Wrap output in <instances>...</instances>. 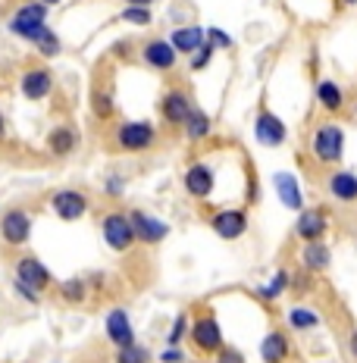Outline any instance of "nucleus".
I'll return each instance as SVG.
<instances>
[{
    "label": "nucleus",
    "instance_id": "31",
    "mask_svg": "<svg viewBox=\"0 0 357 363\" xmlns=\"http://www.w3.org/2000/svg\"><path fill=\"white\" fill-rule=\"evenodd\" d=\"M185 329H188V320H185V316H176V323H172V332H170V345H172V347H176V345L182 342Z\"/></svg>",
    "mask_w": 357,
    "mask_h": 363
},
{
    "label": "nucleus",
    "instance_id": "29",
    "mask_svg": "<svg viewBox=\"0 0 357 363\" xmlns=\"http://www.w3.org/2000/svg\"><path fill=\"white\" fill-rule=\"evenodd\" d=\"M119 19L132 22V26H148V22H150V10H148V6H128V10L119 13Z\"/></svg>",
    "mask_w": 357,
    "mask_h": 363
},
{
    "label": "nucleus",
    "instance_id": "21",
    "mask_svg": "<svg viewBox=\"0 0 357 363\" xmlns=\"http://www.w3.org/2000/svg\"><path fill=\"white\" fill-rule=\"evenodd\" d=\"M260 357L263 363H282L288 357V342L282 332H270L267 338L260 342Z\"/></svg>",
    "mask_w": 357,
    "mask_h": 363
},
{
    "label": "nucleus",
    "instance_id": "36",
    "mask_svg": "<svg viewBox=\"0 0 357 363\" xmlns=\"http://www.w3.org/2000/svg\"><path fill=\"white\" fill-rule=\"evenodd\" d=\"M160 360H163V363H182V351L170 345V347H166V351L160 354Z\"/></svg>",
    "mask_w": 357,
    "mask_h": 363
},
{
    "label": "nucleus",
    "instance_id": "22",
    "mask_svg": "<svg viewBox=\"0 0 357 363\" xmlns=\"http://www.w3.org/2000/svg\"><path fill=\"white\" fill-rule=\"evenodd\" d=\"M317 101H320V107H323V110L339 113V110H341V104H345V94H341V88L336 85V82L323 79L320 85H317Z\"/></svg>",
    "mask_w": 357,
    "mask_h": 363
},
{
    "label": "nucleus",
    "instance_id": "12",
    "mask_svg": "<svg viewBox=\"0 0 357 363\" xmlns=\"http://www.w3.org/2000/svg\"><path fill=\"white\" fill-rule=\"evenodd\" d=\"M326 225H329V219H326L323 210H301L295 232H298V238H304V241H320Z\"/></svg>",
    "mask_w": 357,
    "mask_h": 363
},
{
    "label": "nucleus",
    "instance_id": "41",
    "mask_svg": "<svg viewBox=\"0 0 357 363\" xmlns=\"http://www.w3.org/2000/svg\"><path fill=\"white\" fill-rule=\"evenodd\" d=\"M0 138H4V116H0Z\"/></svg>",
    "mask_w": 357,
    "mask_h": 363
},
{
    "label": "nucleus",
    "instance_id": "39",
    "mask_svg": "<svg viewBox=\"0 0 357 363\" xmlns=\"http://www.w3.org/2000/svg\"><path fill=\"white\" fill-rule=\"evenodd\" d=\"M348 347H351V354H354V360H357V329L351 332V342H348Z\"/></svg>",
    "mask_w": 357,
    "mask_h": 363
},
{
    "label": "nucleus",
    "instance_id": "43",
    "mask_svg": "<svg viewBox=\"0 0 357 363\" xmlns=\"http://www.w3.org/2000/svg\"><path fill=\"white\" fill-rule=\"evenodd\" d=\"M345 4H357V0H345Z\"/></svg>",
    "mask_w": 357,
    "mask_h": 363
},
{
    "label": "nucleus",
    "instance_id": "23",
    "mask_svg": "<svg viewBox=\"0 0 357 363\" xmlns=\"http://www.w3.org/2000/svg\"><path fill=\"white\" fill-rule=\"evenodd\" d=\"M301 263L314 272L326 269L329 267V247H326L323 241H307V247H304V254H301Z\"/></svg>",
    "mask_w": 357,
    "mask_h": 363
},
{
    "label": "nucleus",
    "instance_id": "19",
    "mask_svg": "<svg viewBox=\"0 0 357 363\" xmlns=\"http://www.w3.org/2000/svg\"><path fill=\"white\" fill-rule=\"evenodd\" d=\"M192 101H188L185 94H182V91H170V94L163 97V116L170 119V123H185L188 116H192Z\"/></svg>",
    "mask_w": 357,
    "mask_h": 363
},
{
    "label": "nucleus",
    "instance_id": "8",
    "mask_svg": "<svg viewBox=\"0 0 357 363\" xmlns=\"http://www.w3.org/2000/svg\"><path fill=\"white\" fill-rule=\"evenodd\" d=\"M50 207H54V213L60 219H66V223H72V219H79L82 213L88 210V201H85V194H79V191H57L54 194V201H50Z\"/></svg>",
    "mask_w": 357,
    "mask_h": 363
},
{
    "label": "nucleus",
    "instance_id": "35",
    "mask_svg": "<svg viewBox=\"0 0 357 363\" xmlns=\"http://www.w3.org/2000/svg\"><path fill=\"white\" fill-rule=\"evenodd\" d=\"M94 110H97V116H110V97L107 94H94Z\"/></svg>",
    "mask_w": 357,
    "mask_h": 363
},
{
    "label": "nucleus",
    "instance_id": "32",
    "mask_svg": "<svg viewBox=\"0 0 357 363\" xmlns=\"http://www.w3.org/2000/svg\"><path fill=\"white\" fill-rule=\"evenodd\" d=\"M210 57H214V44H204V48L197 50V57H192V69H201V66H207Z\"/></svg>",
    "mask_w": 357,
    "mask_h": 363
},
{
    "label": "nucleus",
    "instance_id": "16",
    "mask_svg": "<svg viewBox=\"0 0 357 363\" xmlns=\"http://www.w3.org/2000/svg\"><path fill=\"white\" fill-rule=\"evenodd\" d=\"M144 63L154 66V69H172L176 66V48H172V41H150L144 48Z\"/></svg>",
    "mask_w": 357,
    "mask_h": 363
},
{
    "label": "nucleus",
    "instance_id": "4",
    "mask_svg": "<svg viewBox=\"0 0 357 363\" xmlns=\"http://www.w3.org/2000/svg\"><path fill=\"white\" fill-rule=\"evenodd\" d=\"M138 238L135 235V225H132V216H123V213H110L104 219V241L113 247V251H126L132 241Z\"/></svg>",
    "mask_w": 357,
    "mask_h": 363
},
{
    "label": "nucleus",
    "instance_id": "37",
    "mask_svg": "<svg viewBox=\"0 0 357 363\" xmlns=\"http://www.w3.org/2000/svg\"><path fill=\"white\" fill-rule=\"evenodd\" d=\"M219 363H245V357L238 351H223L219 354Z\"/></svg>",
    "mask_w": 357,
    "mask_h": 363
},
{
    "label": "nucleus",
    "instance_id": "2",
    "mask_svg": "<svg viewBox=\"0 0 357 363\" xmlns=\"http://www.w3.org/2000/svg\"><path fill=\"white\" fill-rule=\"evenodd\" d=\"M48 282H50V272L44 269V263H38L35 257L19 260V267H16V291L22 294V298L38 301V294L48 289Z\"/></svg>",
    "mask_w": 357,
    "mask_h": 363
},
{
    "label": "nucleus",
    "instance_id": "34",
    "mask_svg": "<svg viewBox=\"0 0 357 363\" xmlns=\"http://www.w3.org/2000/svg\"><path fill=\"white\" fill-rule=\"evenodd\" d=\"M63 298H70V301H79L82 298V282H79V279H72V282L63 285Z\"/></svg>",
    "mask_w": 357,
    "mask_h": 363
},
{
    "label": "nucleus",
    "instance_id": "24",
    "mask_svg": "<svg viewBox=\"0 0 357 363\" xmlns=\"http://www.w3.org/2000/svg\"><path fill=\"white\" fill-rule=\"evenodd\" d=\"M288 326L298 329V332H307V329H317L320 326V316L307 307H292L288 310Z\"/></svg>",
    "mask_w": 357,
    "mask_h": 363
},
{
    "label": "nucleus",
    "instance_id": "26",
    "mask_svg": "<svg viewBox=\"0 0 357 363\" xmlns=\"http://www.w3.org/2000/svg\"><path fill=\"white\" fill-rule=\"evenodd\" d=\"M185 132H188V138H207V135H210V119L194 107L192 116L185 119Z\"/></svg>",
    "mask_w": 357,
    "mask_h": 363
},
{
    "label": "nucleus",
    "instance_id": "7",
    "mask_svg": "<svg viewBox=\"0 0 357 363\" xmlns=\"http://www.w3.org/2000/svg\"><path fill=\"white\" fill-rule=\"evenodd\" d=\"M28 232H32V219H28L26 210H10L0 223V235H4L6 245H26Z\"/></svg>",
    "mask_w": 357,
    "mask_h": 363
},
{
    "label": "nucleus",
    "instance_id": "17",
    "mask_svg": "<svg viewBox=\"0 0 357 363\" xmlns=\"http://www.w3.org/2000/svg\"><path fill=\"white\" fill-rule=\"evenodd\" d=\"M204 38H207V32H204V28L185 26V28H176L170 41H172V48H176V50H182V54H197V50L207 44Z\"/></svg>",
    "mask_w": 357,
    "mask_h": 363
},
{
    "label": "nucleus",
    "instance_id": "6",
    "mask_svg": "<svg viewBox=\"0 0 357 363\" xmlns=\"http://www.w3.org/2000/svg\"><path fill=\"white\" fill-rule=\"evenodd\" d=\"M192 338L201 351H223V329L214 316H201L192 326Z\"/></svg>",
    "mask_w": 357,
    "mask_h": 363
},
{
    "label": "nucleus",
    "instance_id": "18",
    "mask_svg": "<svg viewBox=\"0 0 357 363\" xmlns=\"http://www.w3.org/2000/svg\"><path fill=\"white\" fill-rule=\"evenodd\" d=\"M329 194L336 201H345V203H351L357 201V176L354 172H332L329 176Z\"/></svg>",
    "mask_w": 357,
    "mask_h": 363
},
{
    "label": "nucleus",
    "instance_id": "9",
    "mask_svg": "<svg viewBox=\"0 0 357 363\" xmlns=\"http://www.w3.org/2000/svg\"><path fill=\"white\" fill-rule=\"evenodd\" d=\"M119 145L126 150H144L154 145V125L150 123H126L119 125Z\"/></svg>",
    "mask_w": 357,
    "mask_h": 363
},
{
    "label": "nucleus",
    "instance_id": "28",
    "mask_svg": "<svg viewBox=\"0 0 357 363\" xmlns=\"http://www.w3.org/2000/svg\"><path fill=\"white\" fill-rule=\"evenodd\" d=\"M288 289V272L285 269H279L276 272V276H273V282L270 285H263V289H260V294H263V298H279V294H282Z\"/></svg>",
    "mask_w": 357,
    "mask_h": 363
},
{
    "label": "nucleus",
    "instance_id": "25",
    "mask_svg": "<svg viewBox=\"0 0 357 363\" xmlns=\"http://www.w3.org/2000/svg\"><path fill=\"white\" fill-rule=\"evenodd\" d=\"M72 147H75V132H72L70 125H60V128L50 132V150H54V154L66 157Z\"/></svg>",
    "mask_w": 357,
    "mask_h": 363
},
{
    "label": "nucleus",
    "instance_id": "30",
    "mask_svg": "<svg viewBox=\"0 0 357 363\" xmlns=\"http://www.w3.org/2000/svg\"><path fill=\"white\" fill-rule=\"evenodd\" d=\"M35 44H38V50H41V54H48V57H54L57 50H60V41L54 38V32H50V28H44V32L35 38Z\"/></svg>",
    "mask_w": 357,
    "mask_h": 363
},
{
    "label": "nucleus",
    "instance_id": "42",
    "mask_svg": "<svg viewBox=\"0 0 357 363\" xmlns=\"http://www.w3.org/2000/svg\"><path fill=\"white\" fill-rule=\"evenodd\" d=\"M41 4H57V0H41Z\"/></svg>",
    "mask_w": 357,
    "mask_h": 363
},
{
    "label": "nucleus",
    "instance_id": "40",
    "mask_svg": "<svg viewBox=\"0 0 357 363\" xmlns=\"http://www.w3.org/2000/svg\"><path fill=\"white\" fill-rule=\"evenodd\" d=\"M126 4H128V6H150L154 0H126Z\"/></svg>",
    "mask_w": 357,
    "mask_h": 363
},
{
    "label": "nucleus",
    "instance_id": "27",
    "mask_svg": "<svg viewBox=\"0 0 357 363\" xmlns=\"http://www.w3.org/2000/svg\"><path fill=\"white\" fill-rule=\"evenodd\" d=\"M148 360H150V354L141 345H128L116 351V363H148Z\"/></svg>",
    "mask_w": 357,
    "mask_h": 363
},
{
    "label": "nucleus",
    "instance_id": "38",
    "mask_svg": "<svg viewBox=\"0 0 357 363\" xmlns=\"http://www.w3.org/2000/svg\"><path fill=\"white\" fill-rule=\"evenodd\" d=\"M107 182H110V185H107V191H110V194H119V191H123V179H116V176H110Z\"/></svg>",
    "mask_w": 357,
    "mask_h": 363
},
{
    "label": "nucleus",
    "instance_id": "5",
    "mask_svg": "<svg viewBox=\"0 0 357 363\" xmlns=\"http://www.w3.org/2000/svg\"><path fill=\"white\" fill-rule=\"evenodd\" d=\"M254 135H257V141H260L263 147H279L285 141V123L279 116H273L270 110H263L260 116H257V123H254Z\"/></svg>",
    "mask_w": 357,
    "mask_h": 363
},
{
    "label": "nucleus",
    "instance_id": "15",
    "mask_svg": "<svg viewBox=\"0 0 357 363\" xmlns=\"http://www.w3.org/2000/svg\"><path fill=\"white\" fill-rule=\"evenodd\" d=\"M185 188H188V194H194V198H207V194L214 191V172H210L204 163L188 166V172H185Z\"/></svg>",
    "mask_w": 357,
    "mask_h": 363
},
{
    "label": "nucleus",
    "instance_id": "10",
    "mask_svg": "<svg viewBox=\"0 0 357 363\" xmlns=\"http://www.w3.org/2000/svg\"><path fill=\"white\" fill-rule=\"evenodd\" d=\"M214 232L219 238H226V241H232V238H238L241 232L248 229V216L241 213V210H223V213H216L214 216Z\"/></svg>",
    "mask_w": 357,
    "mask_h": 363
},
{
    "label": "nucleus",
    "instance_id": "3",
    "mask_svg": "<svg viewBox=\"0 0 357 363\" xmlns=\"http://www.w3.org/2000/svg\"><path fill=\"white\" fill-rule=\"evenodd\" d=\"M44 19H48V4H28V6H22V10L13 16V22H10V32L13 35H19V38H28V41H35L38 35L44 32Z\"/></svg>",
    "mask_w": 357,
    "mask_h": 363
},
{
    "label": "nucleus",
    "instance_id": "33",
    "mask_svg": "<svg viewBox=\"0 0 357 363\" xmlns=\"http://www.w3.org/2000/svg\"><path fill=\"white\" fill-rule=\"evenodd\" d=\"M207 38H210V44H214V48H216V44H219V48H229V44H232V38L223 35L219 28H207Z\"/></svg>",
    "mask_w": 357,
    "mask_h": 363
},
{
    "label": "nucleus",
    "instance_id": "20",
    "mask_svg": "<svg viewBox=\"0 0 357 363\" xmlns=\"http://www.w3.org/2000/svg\"><path fill=\"white\" fill-rule=\"evenodd\" d=\"M132 225H135V235L141 241H160L166 232H170V225L160 223V219L148 216V213H132Z\"/></svg>",
    "mask_w": 357,
    "mask_h": 363
},
{
    "label": "nucleus",
    "instance_id": "14",
    "mask_svg": "<svg viewBox=\"0 0 357 363\" xmlns=\"http://www.w3.org/2000/svg\"><path fill=\"white\" fill-rule=\"evenodd\" d=\"M50 88H54V79H50L48 69H32V72L22 75V94H26L28 101H41V97H48Z\"/></svg>",
    "mask_w": 357,
    "mask_h": 363
},
{
    "label": "nucleus",
    "instance_id": "13",
    "mask_svg": "<svg viewBox=\"0 0 357 363\" xmlns=\"http://www.w3.org/2000/svg\"><path fill=\"white\" fill-rule=\"evenodd\" d=\"M107 338L116 347H128L135 345V332H132V323H128V313L126 310H113L107 316Z\"/></svg>",
    "mask_w": 357,
    "mask_h": 363
},
{
    "label": "nucleus",
    "instance_id": "1",
    "mask_svg": "<svg viewBox=\"0 0 357 363\" xmlns=\"http://www.w3.org/2000/svg\"><path fill=\"white\" fill-rule=\"evenodd\" d=\"M310 147H314V157L320 163H339L341 154H345V128L336 125V123L317 125Z\"/></svg>",
    "mask_w": 357,
    "mask_h": 363
},
{
    "label": "nucleus",
    "instance_id": "11",
    "mask_svg": "<svg viewBox=\"0 0 357 363\" xmlns=\"http://www.w3.org/2000/svg\"><path fill=\"white\" fill-rule=\"evenodd\" d=\"M273 185H276V194L282 201V207L288 210H304V198H301V185L292 172H276L273 176Z\"/></svg>",
    "mask_w": 357,
    "mask_h": 363
}]
</instances>
